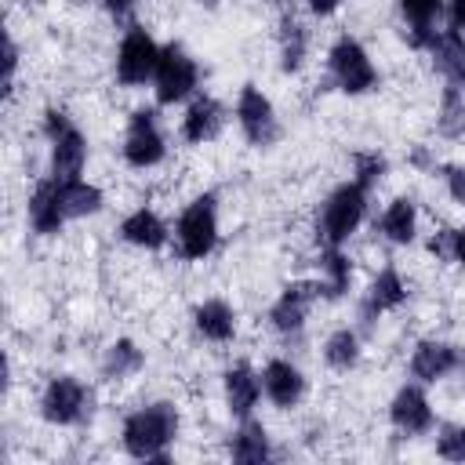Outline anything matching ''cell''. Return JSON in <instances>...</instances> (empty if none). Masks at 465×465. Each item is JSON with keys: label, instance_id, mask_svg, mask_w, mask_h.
I'll return each instance as SVG.
<instances>
[{"label": "cell", "instance_id": "6da1fadb", "mask_svg": "<svg viewBox=\"0 0 465 465\" xmlns=\"http://www.w3.org/2000/svg\"><path fill=\"white\" fill-rule=\"evenodd\" d=\"M182 418L178 407L167 400H153L134 407L120 425V447L134 461H167L171 447L178 443Z\"/></svg>", "mask_w": 465, "mask_h": 465}, {"label": "cell", "instance_id": "7a4b0ae2", "mask_svg": "<svg viewBox=\"0 0 465 465\" xmlns=\"http://www.w3.org/2000/svg\"><path fill=\"white\" fill-rule=\"evenodd\" d=\"M371 193H374V189H367V185L356 182L352 174H349L345 182H338V185L323 196V203H320V211H316V243H320V247H345V243L360 232V225H363V218H367Z\"/></svg>", "mask_w": 465, "mask_h": 465}, {"label": "cell", "instance_id": "3957f363", "mask_svg": "<svg viewBox=\"0 0 465 465\" xmlns=\"http://www.w3.org/2000/svg\"><path fill=\"white\" fill-rule=\"evenodd\" d=\"M222 240V222H218V193H196L174 218L171 225V243L182 262H203L214 254Z\"/></svg>", "mask_w": 465, "mask_h": 465}, {"label": "cell", "instance_id": "277c9868", "mask_svg": "<svg viewBox=\"0 0 465 465\" xmlns=\"http://www.w3.org/2000/svg\"><path fill=\"white\" fill-rule=\"evenodd\" d=\"M327 76H331V84H334L341 94H349V98L371 94V91H378V84H381V73H378L371 51H367L363 40H356L352 33L334 36V44L327 47Z\"/></svg>", "mask_w": 465, "mask_h": 465}, {"label": "cell", "instance_id": "5b68a950", "mask_svg": "<svg viewBox=\"0 0 465 465\" xmlns=\"http://www.w3.org/2000/svg\"><path fill=\"white\" fill-rule=\"evenodd\" d=\"M40 131L47 138V160H51V174L58 178H80L87 167V134L80 131V124L65 113V109H44Z\"/></svg>", "mask_w": 465, "mask_h": 465}, {"label": "cell", "instance_id": "8992f818", "mask_svg": "<svg viewBox=\"0 0 465 465\" xmlns=\"http://www.w3.org/2000/svg\"><path fill=\"white\" fill-rule=\"evenodd\" d=\"M193 94H200V62L185 51V44L171 40L163 44L153 73V98L160 109H171V105H185Z\"/></svg>", "mask_w": 465, "mask_h": 465}, {"label": "cell", "instance_id": "52a82bcc", "mask_svg": "<svg viewBox=\"0 0 465 465\" xmlns=\"http://www.w3.org/2000/svg\"><path fill=\"white\" fill-rule=\"evenodd\" d=\"M120 156H124V163L131 171H153V167H160L167 160V134H163L160 113L153 105H138L127 116Z\"/></svg>", "mask_w": 465, "mask_h": 465}, {"label": "cell", "instance_id": "ba28073f", "mask_svg": "<svg viewBox=\"0 0 465 465\" xmlns=\"http://www.w3.org/2000/svg\"><path fill=\"white\" fill-rule=\"evenodd\" d=\"M160 51H163V44L145 25H127L120 44H116V54H113L116 84L120 87H145V84H153Z\"/></svg>", "mask_w": 465, "mask_h": 465}, {"label": "cell", "instance_id": "9c48e42d", "mask_svg": "<svg viewBox=\"0 0 465 465\" xmlns=\"http://www.w3.org/2000/svg\"><path fill=\"white\" fill-rule=\"evenodd\" d=\"M91 389L76 374H54L40 389V418L54 429H73L91 418Z\"/></svg>", "mask_w": 465, "mask_h": 465}, {"label": "cell", "instance_id": "30bf717a", "mask_svg": "<svg viewBox=\"0 0 465 465\" xmlns=\"http://www.w3.org/2000/svg\"><path fill=\"white\" fill-rule=\"evenodd\" d=\"M232 116H236V127H240V134L247 138V145L269 149V145L280 142V116H276V105H272V98H269L258 84H243V87H240L236 105H232Z\"/></svg>", "mask_w": 465, "mask_h": 465}, {"label": "cell", "instance_id": "8fae6325", "mask_svg": "<svg viewBox=\"0 0 465 465\" xmlns=\"http://www.w3.org/2000/svg\"><path fill=\"white\" fill-rule=\"evenodd\" d=\"M389 425L400 432V436H429L436 429V411H432V400L425 392L421 381H403L392 400H389Z\"/></svg>", "mask_w": 465, "mask_h": 465}, {"label": "cell", "instance_id": "7c38bea8", "mask_svg": "<svg viewBox=\"0 0 465 465\" xmlns=\"http://www.w3.org/2000/svg\"><path fill=\"white\" fill-rule=\"evenodd\" d=\"M316 298H320L316 294V280H291V283H283L280 294L269 305V327L276 334H283V338L302 334V327H305L309 309H312Z\"/></svg>", "mask_w": 465, "mask_h": 465}, {"label": "cell", "instance_id": "4fadbf2b", "mask_svg": "<svg viewBox=\"0 0 465 465\" xmlns=\"http://www.w3.org/2000/svg\"><path fill=\"white\" fill-rule=\"evenodd\" d=\"M465 367V356L454 341H443V338H421L414 349H411V360H407V371L414 381L421 385H436L443 378H450L454 371Z\"/></svg>", "mask_w": 465, "mask_h": 465}, {"label": "cell", "instance_id": "5bb4252c", "mask_svg": "<svg viewBox=\"0 0 465 465\" xmlns=\"http://www.w3.org/2000/svg\"><path fill=\"white\" fill-rule=\"evenodd\" d=\"M25 222L36 236H58L69 225L65 203H62V182L54 174L40 178L25 200Z\"/></svg>", "mask_w": 465, "mask_h": 465}, {"label": "cell", "instance_id": "9a60e30c", "mask_svg": "<svg viewBox=\"0 0 465 465\" xmlns=\"http://www.w3.org/2000/svg\"><path fill=\"white\" fill-rule=\"evenodd\" d=\"M305 389H309V381H305V374H302V367L294 360L272 356V360L262 363V392L276 411L298 407L305 400Z\"/></svg>", "mask_w": 465, "mask_h": 465}, {"label": "cell", "instance_id": "2e32d148", "mask_svg": "<svg viewBox=\"0 0 465 465\" xmlns=\"http://www.w3.org/2000/svg\"><path fill=\"white\" fill-rule=\"evenodd\" d=\"M222 127H225V105H222L214 94L200 91V94H193V98L185 102V113H182V120H178L182 142H189V145H207V142H214V138L222 134Z\"/></svg>", "mask_w": 465, "mask_h": 465}, {"label": "cell", "instance_id": "e0dca14e", "mask_svg": "<svg viewBox=\"0 0 465 465\" xmlns=\"http://www.w3.org/2000/svg\"><path fill=\"white\" fill-rule=\"evenodd\" d=\"M222 396H225V411L236 418V421H243V418H251L254 411H258V403H262V371H254L251 363H229L225 371H222Z\"/></svg>", "mask_w": 465, "mask_h": 465}, {"label": "cell", "instance_id": "ac0fdd59", "mask_svg": "<svg viewBox=\"0 0 465 465\" xmlns=\"http://www.w3.org/2000/svg\"><path fill=\"white\" fill-rule=\"evenodd\" d=\"M407 298H411V287H407L403 272H400L396 265H381V269L371 276L367 291H363V302H360V316H363L367 323H374L378 316H385V312H396V309H400Z\"/></svg>", "mask_w": 465, "mask_h": 465}, {"label": "cell", "instance_id": "d6986e66", "mask_svg": "<svg viewBox=\"0 0 465 465\" xmlns=\"http://www.w3.org/2000/svg\"><path fill=\"white\" fill-rule=\"evenodd\" d=\"M120 240L127 243V247H138V251H163L167 243H171V225L163 222V214L160 211H153V207H134V211H127L124 218H120Z\"/></svg>", "mask_w": 465, "mask_h": 465}, {"label": "cell", "instance_id": "ffe728a7", "mask_svg": "<svg viewBox=\"0 0 465 465\" xmlns=\"http://www.w3.org/2000/svg\"><path fill=\"white\" fill-rule=\"evenodd\" d=\"M425 54L432 58V69L443 76V84L465 91V33H458V29H450V25L440 29V33L425 44Z\"/></svg>", "mask_w": 465, "mask_h": 465}, {"label": "cell", "instance_id": "44dd1931", "mask_svg": "<svg viewBox=\"0 0 465 465\" xmlns=\"http://www.w3.org/2000/svg\"><path fill=\"white\" fill-rule=\"evenodd\" d=\"M418 225H421V218H418V203H414L411 196H392V200L381 207L378 222H374L378 236H381L385 243H392V247L414 243V240H418Z\"/></svg>", "mask_w": 465, "mask_h": 465}, {"label": "cell", "instance_id": "7402d4cb", "mask_svg": "<svg viewBox=\"0 0 465 465\" xmlns=\"http://www.w3.org/2000/svg\"><path fill=\"white\" fill-rule=\"evenodd\" d=\"M236 309L225 298H203L193 305V331L211 341V345H225L236 338Z\"/></svg>", "mask_w": 465, "mask_h": 465}, {"label": "cell", "instance_id": "603a6c76", "mask_svg": "<svg viewBox=\"0 0 465 465\" xmlns=\"http://www.w3.org/2000/svg\"><path fill=\"white\" fill-rule=\"evenodd\" d=\"M396 7H400L403 36L411 40V47L425 51V44L440 33V22H443V0H396Z\"/></svg>", "mask_w": 465, "mask_h": 465}, {"label": "cell", "instance_id": "cb8c5ba5", "mask_svg": "<svg viewBox=\"0 0 465 465\" xmlns=\"http://www.w3.org/2000/svg\"><path fill=\"white\" fill-rule=\"evenodd\" d=\"M320 276H316V294L327 302H338L352 287V258L345 247H320Z\"/></svg>", "mask_w": 465, "mask_h": 465}, {"label": "cell", "instance_id": "d4e9b609", "mask_svg": "<svg viewBox=\"0 0 465 465\" xmlns=\"http://www.w3.org/2000/svg\"><path fill=\"white\" fill-rule=\"evenodd\" d=\"M229 458L240 461V465H262L272 458V443H269V432L265 425L251 414L243 421H236L232 436H229Z\"/></svg>", "mask_w": 465, "mask_h": 465}, {"label": "cell", "instance_id": "484cf974", "mask_svg": "<svg viewBox=\"0 0 465 465\" xmlns=\"http://www.w3.org/2000/svg\"><path fill=\"white\" fill-rule=\"evenodd\" d=\"M276 58H280V69L287 76H294V73L305 69V58H309V29L302 25V18H294V15H283L280 18V29H276Z\"/></svg>", "mask_w": 465, "mask_h": 465}, {"label": "cell", "instance_id": "4316f807", "mask_svg": "<svg viewBox=\"0 0 465 465\" xmlns=\"http://www.w3.org/2000/svg\"><path fill=\"white\" fill-rule=\"evenodd\" d=\"M58 178V174H54ZM62 182V203H65V214H69V222H76V218H94L102 207H105V193L94 185V182H87L84 174L80 178H58Z\"/></svg>", "mask_w": 465, "mask_h": 465}, {"label": "cell", "instance_id": "83f0119b", "mask_svg": "<svg viewBox=\"0 0 465 465\" xmlns=\"http://www.w3.org/2000/svg\"><path fill=\"white\" fill-rule=\"evenodd\" d=\"M145 367V352L131 338H116L102 352V378L105 381H127Z\"/></svg>", "mask_w": 465, "mask_h": 465}, {"label": "cell", "instance_id": "f1b7e54d", "mask_svg": "<svg viewBox=\"0 0 465 465\" xmlns=\"http://www.w3.org/2000/svg\"><path fill=\"white\" fill-rule=\"evenodd\" d=\"M323 363L331 367V371H338V374H345V371H352L356 363H360V356H363V341H360V331L356 327H334L327 338H323Z\"/></svg>", "mask_w": 465, "mask_h": 465}, {"label": "cell", "instance_id": "f546056e", "mask_svg": "<svg viewBox=\"0 0 465 465\" xmlns=\"http://www.w3.org/2000/svg\"><path fill=\"white\" fill-rule=\"evenodd\" d=\"M436 131L443 138H461L465 134V91L443 84L440 105H436Z\"/></svg>", "mask_w": 465, "mask_h": 465}, {"label": "cell", "instance_id": "4dcf8cb0", "mask_svg": "<svg viewBox=\"0 0 465 465\" xmlns=\"http://www.w3.org/2000/svg\"><path fill=\"white\" fill-rule=\"evenodd\" d=\"M436 454L443 461H465V425L461 421L436 425Z\"/></svg>", "mask_w": 465, "mask_h": 465}, {"label": "cell", "instance_id": "1f68e13d", "mask_svg": "<svg viewBox=\"0 0 465 465\" xmlns=\"http://www.w3.org/2000/svg\"><path fill=\"white\" fill-rule=\"evenodd\" d=\"M389 171V160L378 153V149H367V153H356L352 156V178L363 182L367 189H374Z\"/></svg>", "mask_w": 465, "mask_h": 465}, {"label": "cell", "instance_id": "d6a6232c", "mask_svg": "<svg viewBox=\"0 0 465 465\" xmlns=\"http://www.w3.org/2000/svg\"><path fill=\"white\" fill-rule=\"evenodd\" d=\"M429 251L465 269V225H458V229H443V232H436V236L429 240Z\"/></svg>", "mask_w": 465, "mask_h": 465}, {"label": "cell", "instance_id": "836d02e7", "mask_svg": "<svg viewBox=\"0 0 465 465\" xmlns=\"http://www.w3.org/2000/svg\"><path fill=\"white\" fill-rule=\"evenodd\" d=\"M18 44H15V36L7 33L4 36V94L11 98L15 94V80H18Z\"/></svg>", "mask_w": 465, "mask_h": 465}, {"label": "cell", "instance_id": "e575fe53", "mask_svg": "<svg viewBox=\"0 0 465 465\" xmlns=\"http://www.w3.org/2000/svg\"><path fill=\"white\" fill-rule=\"evenodd\" d=\"M443 185H447V196H450L458 207H465V163L443 167Z\"/></svg>", "mask_w": 465, "mask_h": 465}, {"label": "cell", "instance_id": "d590c367", "mask_svg": "<svg viewBox=\"0 0 465 465\" xmlns=\"http://www.w3.org/2000/svg\"><path fill=\"white\" fill-rule=\"evenodd\" d=\"M443 18L450 29L465 33V0H443Z\"/></svg>", "mask_w": 465, "mask_h": 465}, {"label": "cell", "instance_id": "8d00e7d4", "mask_svg": "<svg viewBox=\"0 0 465 465\" xmlns=\"http://www.w3.org/2000/svg\"><path fill=\"white\" fill-rule=\"evenodd\" d=\"M305 7H309L316 18H331V15L341 7V0H305Z\"/></svg>", "mask_w": 465, "mask_h": 465}, {"label": "cell", "instance_id": "74e56055", "mask_svg": "<svg viewBox=\"0 0 465 465\" xmlns=\"http://www.w3.org/2000/svg\"><path fill=\"white\" fill-rule=\"evenodd\" d=\"M102 7H105L109 15H116V18H120V15L134 11V7H138V0H102Z\"/></svg>", "mask_w": 465, "mask_h": 465}]
</instances>
